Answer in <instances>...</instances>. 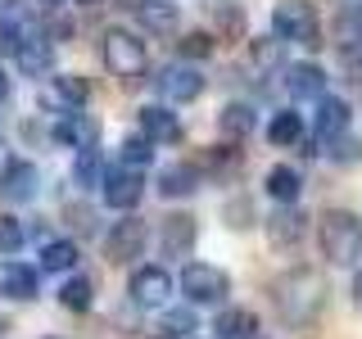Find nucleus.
Masks as SVG:
<instances>
[{
  "label": "nucleus",
  "instance_id": "36",
  "mask_svg": "<svg viewBox=\"0 0 362 339\" xmlns=\"http://www.w3.org/2000/svg\"><path fill=\"white\" fill-rule=\"evenodd\" d=\"M326 158H335V163H358L362 145L349 141V136H335V141H326Z\"/></svg>",
  "mask_w": 362,
  "mask_h": 339
},
{
  "label": "nucleus",
  "instance_id": "33",
  "mask_svg": "<svg viewBox=\"0 0 362 339\" xmlns=\"http://www.w3.org/2000/svg\"><path fill=\"white\" fill-rule=\"evenodd\" d=\"M23 244H28V231H23V222L9 218V213H0V254L14 258Z\"/></svg>",
  "mask_w": 362,
  "mask_h": 339
},
{
  "label": "nucleus",
  "instance_id": "17",
  "mask_svg": "<svg viewBox=\"0 0 362 339\" xmlns=\"http://www.w3.org/2000/svg\"><path fill=\"white\" fill-rule=\"evenodd\" d=\"M199 186H204V172L195 163H168L158 172V195L163 199H190Z\"/></svg>",
  "mask_w": 362,
  "mask_h": 339
},
{
  "label": "nucleus",
  "instance_id": "34",
  "mask_svg": "<svg viewBox=\"0 0 362 339\" xmlns=\"http://www.w3.org/2000/svg\"><path fill=\"white\" fill-rule=\"evenodd\" d=\"M222 218H226V226H231V231H249V226L258 222V213H254V199H249V195L231 199V203L222 208Z\"/></svg>",
  "mask_w": 362,
  "mask_h": 339
},
{
  "label": "nucleus",
  "instance_id": "19",
  "mask_svg": "<svg viewBox=\"0 0 362 339\" xmlns=\"http://www.w3.org/2000/svg\"><path fill=\"white\" fill-rule=\"evenodd\" d=\"M95 136H100V127L90 118H82V113H68V118L54 122L50 141L64 145V150H95Z\"/></svg>",
  "mask_w": 362,
  "mask_h": 339
},
{
  "label": "nucleus",
  "instance_id": "3",
  "mask_svg": "<svg viewBox=\"0 0 362 339\" xmlns=\"http://www.w3.org/2000/svg\"><path fill=\"white\" fill-rule=\"evenodd\" d=\"M272 37L281 45H303V50H322V18H317V9L308 0H281L276 9H272Z\"/></svg>",
  "mask_w": 362,
  "mask_h": 339
},
{
  "label": "nucleus",
  "instance_id": "22",
  "mask_svg": "<svg viewBox=\"0 0 362 339\" xmlns=\"http://www.w3.org/2000/svg\"><path fill=\"white\" fill-rule=\"evenodd\" d=\"M263 186H267V195L276 199L281 208H290V203L299 199V190H303V177H299V167H290V163H276V167H267Z\"/></svg>",
  "mask_w": 362,
  "mask_h": 339
},
{
  "label": "nucleus",
  "instance_id": "1",
  "mask_svg": "<svg viewBox=\"0 0 362 339\" xmlns=\"http://www.w3.org/2000/svg\"><path fill=\"white\" fill-rule=\"evenodd\" d=\"M272 308H276L281 321H290V326H308L322 316L326 308V276L317 267H294V271H281L276 280H272Z\"/></svg>",
  "mask_w": 362,
  "mask_h": 339
},
{
  "label": "nucleus",
  "instance_id": "21",
  "mask_svg": "<svg viewBox=\"0 0 362 339\" xmlns=\"http://www.w3.org/2000/svg\"><path fill=\"white\" fill-rule=\"evenodd\" d=\"M254 127H258V113H254L249 100H231V105L218 113V131L226 141H245V136H254Z\"/></svg>",
  "mask_w": 362,
  "mask_h": 339
},
{
  "label": "nucleus",
  "instance_id": "29",
  "mask_svg": "<svg viewBox=\"0 0 362 339\" xmlns=\"http://www.w3.org/2000/svg\"><path fill=\"white\" fill-rule=\"evenodd\" d=\"M118 163L127 167V172H141V167H150V163H154V145L145 141L141 131H136V136H127V141L118 145Z\"/></svg>",
  "mask_w": 362,
  "mask_h": 339
},
{
  "label": "nucleus",
  "instance_id": "10",
  "mask_svg": "<svg viewBox=\"0 0 362 339\" xmlns=\"http://www.w3.org/2000/svg\"><path fill=\"white\" fill-rule=\"evenodd\" d=\"M154 86H158V95L173 100V105H190V100L204 95V73L190 68V64H168L163 73L154 77Z\"/></svg>",
  "mask_w": 362,
  "mask_h": 339
},
{
  "label": "nucleus",
  "instance_id": "13",
  "mask_svg": "<svg viewBox=\"0 0 362 339\" xmlns=\"http://www.w3.org/2000/svg\"><path fill=\"white\" fill-rule=\"evenodd\" d=\"M100 195H105L109 208L132 213L136 203L145 199V177L141 172H127V167H113V172L105 177V186H100Z\"/></svg>",
  "mask_w": 362,
  "mask_h": 339
},
{
  "label": "nucleus",
  "instance_id": "11",
  "mask_svg": "<svg viewBox=\"0 0 362 339\" xmlns=\"http://www.w3.org/2000/svg\"><path fill=\"white\" fill-rule=\"evenodd\" d=\"M0 195L9 203H32L41 195V172L37 163H28V158H9L5 172H0Z\"/></svg>",
  "mask_w": 362,
  "mask_h": 339
},
{
  "label": "nucleus",
  "instance_id": "28",
  "mask_svg": "<svg viewBox=\"0 0 362 339\" xmlns=\"http://www.w3.org/2000/svg\"><path fill=\"white\" fill-rule=\"evenodd\" d=\"M77 244L73 240H45L41 244V271H73L77 267Z\"/></svg>",
  "mask_w": 362,
  "mask_h": 339
},
{
  "label": "nucleus",
  "instance_id": "18",
  "mask_svg": "<svg viewBox=\"0 0 362 339\" xmlns=\"http://www.w3.org/2000/svg\"><path fill=\"white\" fill-rule=\"evenodd\" d=\"M14 59H18V73L37 82V77H45L54 68V45L45 37H23L18 50H14Z\"/></svg>",
  "mask_w": 362,
  "mask_h": 339
},
{
  "label": "nucleus",
  "instance_id": "12",
  "mask_svg": "<svg viewBox=\"0 0 362 339\" xmlns=\"http://www.w3.org/2000/svg\"><path fill=\"white\" fill-rule=\"evenodd\" d=\"M195 240H199V226L190 213H168L158 222V249H163V258H190Z\"/></svg>",
  "mask_w": 362,
  "mask_h": 339
},
{
  "label": "nucleus",
  "instance_id": "27",
  "mask_svg": "<svg viewBox=\"0 0 362 339\" xmlns=\"http://www.w3.org/2000/svg\"><path fill=\"white\" fill-rule=\"evenodd\" d=\"M90 303H95V285H90L86 276H68L59 285V308L68 312H90Z\"/></svg>",
  "mask_w": 362,
  "mask_h": 339
},
{
  "label": "nucleus",
  "instance_id": "40",
  "mask_svg": "<svg viewBox=\"0 0 362 339\" xmlns=\"http://www.w3.org/2000/svg\"><path fill=\"white\" fill-rule=\"evenodd\" d=\"M0 100H9V73H5V64H0Z\"/></svg>",
  "mask_w": 362,
  "mask_h": 339
},
{
  "label": "nucleus",
  "instance_id": "37",
  "mask_svg": "<svg viewBox=\"0 0 362 339\" xmlns=\"http://www.w3.org/2000/svg\"><path fill=\"white\" fill-rule=\"evenodd\" d=\"M68 226H77V235H90L95 231V213L86 203H68Z\"/></svg>",
  "mask_w": 362,
  "mask_h": 339
},
{
  "label": "nucleus",
  "instance_id": "23",
  "mask_svg": "<svg viewBox=\"0 0 362 339\" xmlns=\"http://www.w3.org/2000/svg\"><path fill=\"white\" fill-rule=\"evenodd\" d=\"M132 9L145 23V32H158V37H173L177 32V5H168V0H136Z\"/></svg>",
  "mask_w": 362,
  "mask_h": 339
},
{
  "label": "nucleus",
  "instance_id": "20",
  "mask_svg": "<svg viewBox=\"0 0 362 339\" xmlns=\"http://www.w3.org/2000/svg\"><path fill=\"white\" fill-rule=\"evenodd\" d=\"M349 118H354V113H349V105L339 95H322L317 100V118H313V127H317V141H335V136H344L349 131Z\"/></svg>",
  "mask_w": 362,
  "mask_h": 339
},
{
  "label": "nucleus",
  "instance_id": "8",
  "mask_svg": "<svg viewBox=\"0 0 362 339\" xmlns=\"http://www.w3.org/2000/svg\"><path fill=\"white\" fill-rule=\"evenodd\" d=\"M127 294L136 308H163L168 294H173V276H168V267H136L132 280H127Z\"/></svg>",
  "mask_w": 362,
  "mask_h": 339
},
{
  "label": "nucleus",
  "instance_id": "26",
  "mask_svg": "<svg viewBox=\"0 0 362 339\" xmlns=\"http://www.w3.org/2000/svg\"><path fill=\"white\" fill-rule=\"evenodd\" d=\"M267 141L276 145V150H294V145L303 141V118L294 109H281L276 118H272V127H267Z\"/></svg>",
  "mask_w": 362,
  "mask_h": 339
},
{
  "label": "nucleus",
  "instance_id": "30",
  "mask_svg": "<svg viewBox=\"0 0 362 339\" xmlns=\"http://www.w3.org/2000/svg\"><path fill=\"white\" fill-rule=\"evenodd\" d=\"M249 59H254V68H286V45L276 37H254L249 41Z\"/></svg>",
  "mask_w": 362,
  "mask_h": 339
},
{
  "label": "nucleus",
  "instance_id": "14",
  "mask_svg": "<svg viewBox=\"0 0 362 339\" xmlns=\"http://www.w3.org/2000/svg\"><path fill=\"white\" fill-rule=\"evenodd\" d=\"M281 82L294 100H322L326 95V68H317L313 59H299V64H286L281 68Z\"/></svg>",
  "mask_w": 362,
  "mask_h": 339
},
{
  "label": "nucleus",
  "instance_id": "46",
  "mask_svg": "<svg viewBox=\"0 0 362 339\" xmlns=\"http://www.w3.org/2000/svg\"><path fill=\"white\" fill-rule=\"evenodd\" d=\"M0 145H5V141H0Z\"/></svg>",
  "mask_w": 362,
  "mask_h": 339
},
{
  "label": "nucleus",
  "instance_id": "41",
  "mask_svg": "<svg viewBox=\"0 0 362 339\" xmlns=\"http://www.w3.org/2000/svg\"><path fill=\"white\" fill-rule=\"evenodd\" d=\"M45 5H64V0H45Z\"/></svg>",
  "mask_w": 362,
  "mask_h": 339
},
{
  "label": "nucleus",
  "instance_id": "9",
  "mask_svg": "<svg viewBox=\"0 0 362 339\" xmlns=\"http://www.w3.org/2000/svg\"><path fill=\"white\" fill-rule=\"evenodd\" d=\"M263 231H267V244L272 249H299L303 244V235H308V213L299 208V203H290V208H276L272 218L263 222Z\"/></svg>",
  "mask_w": 362,
  "mask_h": 339
},
{
  "label": "nucleus",
  "instance_id": "45",
  "mask_svg": "<svg viewBox=\"0 0 362 339\" xmlns=\"http://www.w3.org/2000/svg\"><path fill=\"white\" fill-rule=\"evenodd\" d=\"M258 339H263V335H258Z\"/></svg>",
  "mask_w": 362,
  "mask_h": 339
},
{
  "label": "nucleus",
  "instance_id": "43",
  "mask_svg": "<svg viewBox=\"0 0 362 339\" xmlns=\"http://www.w3.org/2000/svg\"><path fill=\"white\" fill-rule=\"evenodd\" d=\"M154 339H168V335H154Z\"/></svg>",
  "mask_w": 362,
  "mask_h": 339
},
{
  "label": "nucleus",
  "instance_id": "25",
  "mask_svg": "<svg viewBox=\"0 0 362 339\" xmlns=\"http://www.w3.org/2000/svg\"><path fill=\"white\" fill-rule=\"evenodd\" d=\"M105 177H109L105 154H100V150H77V158H73V181H77V186L100 190V186H105Z\"/></svg>",
  "mask_w": 362,
  "mask_h": 339
},
{
  "label": "nucleus",
  "instance_id": "4",
  "mask_svg": "<svg viewBox=\"0 0 362 339\" xmlns=\"http://www.w3.org/2000/svg\"><path fill=\"white\" fill-rule=\"evenodd\" d=\"M100 54H105L109 73L118 77V82H141L145 68H150V50H145L141 37H132L127 28H109L105 37H100Z\"/></svg>",
  "mask_w": 362,
  "mask_h": 339
},
{
  "label": "nucleus",
  "instance_id": "44",
  "mask_svg": "<svg viewBox=\"0 0 362 339\" xmlns=\"http://www.w3.org/2000/svg\"><path fill=\"white\" fill-rule=\"evenodd\" d=\"M0 331H5V321H0Z\"/></svg>",
  "mask_w": 362,
  "mask_h": 339
},
{
  "label": "nucleus",
  "instance_id": "5",
  "mask_svg": "<svg viewBox=\"0 0 362 339\" xmlns=\"http://www.w3.org/2000/svg\"><path fill=\"white\" fill-rule=\"evenodd\" d=\"M145 244H150V231H145L141 218H122L109 226L105 235V263L109 267H127L136 258H145Z\"/></svg>",
  "mask_w": 362,
  "mask_h": 339
},
{
  "label": "nucleus",
  "instance_id": "2",
  "mask_svg": "<svg viewBox=\"0 0 362 339\" xmlns=\"http://www.w3.org/2000/svg\"><path fill=\"white\" fill-rule=\"evenodd\" d=\"M317 244L331 267H354L362 258V218L349 208H326L317 218Z\"/></svg>",
  "mask_w": 362,
  "mask_h": 339
},
{
  "label": "nucleus",
  "instance_id": "15",
  "mask_svg": "<svg viewBox=\"0 0 362 339\" xmlns=\"http://www.w3.org/2000/svg\"><path fill=\"white\" fill-rule=\"evenodd\" d=\"M0 294H5V299H14V303L37 299V294H41V271L28 267V263H18V258L0 263Z\"/></svg>",
  "mask_w": 362,
  "mask_h": 339
},
{
  "label": "nucleus",
  "instance_id": "16",
  "mask_svg": "<svg viewBox=\"0 0 362 339\" xmlns=\"http://www.w3.org/2000/svg\"><path fill=\"white\" fill-rule=\"evenodd\" d=\"M141 136L150 145H181V118L168 105H145L141 109Z\"/></svg>",
  "mask_w": 362,
  "mask_h": 339
},
{
  "label": "nucleus",
  "instance_id": "6",
  "mask_svg": "<svg viewBox=\"0 0 362 339\" xmlns=\"http://www.w3.org/2000/svg\"><path fill=\"white\" fill-rule=\"evenodd\" d=\"M181 294H186L190 303H226L231 276L213 263H186L181 267Z\"/></svg>",
  "mask_w": 362,
  "mask_h": 339
},
{
  "label": "nucleus",
  "instance_id": "35",
  "mask_svg": "<svg viewBox=\"0 0 362 339\" xmlns=\"http://www.w3.org/2000/svg\"><path fill=\"white\" fill-rule=\"evenodd\" d=\"M358 41H362V5H349L344 14H339V45L354 50Z\"/></svg>",
  "mask_w": 362,
  "mask_h": 339
},
{
  "label": "nucleus",
  "instance_id": "31",
  "mask_svg": "<svg viewBox=\"0 0 362 339\" xmlns=\"http://www.w3.org/2000/svg\"><path fill=\"white\" fill-rule=\"evenodd\" d=\"M213 50H218V37H213V32H186V37L177 41V64L181 59H209Z\"/></svg>",
  "mask_w": 362,
  "mask_h": 339
},
{
  "label": "nucleus",
  "instance_id": "38",
  "mask_svg": "<svg viewBox=\"0 0 362 339\" xmlns=\"http://www.w3.org/2000/svg\"><path fill=\"white\" fill-rule=\"evenodd\" d=\"M18 28H14V18H0V59H5V54H14L18 50Z\"/></svg>",
  "mask_w": 362,
  "mask_h": 339
},
{
  "label": "nucleus",
  "instance_id": "7",
  "mask_svg": "<svg viewBox=\"0 0 362 339\" xmlns=\"http://www.w3.org/2000/svg\"><path fill=\"white\" fill-rule=\"evenodd\" d=\"M86 100H90V86L77 73L45 77V86H41V109L45 113H59V118H68V113H82Z\"/></svg>",
  "mask_w": 362,
  "mask_h": 339
},
{
  "label": "nucleus",
  "instance_id": "42",
  "mask_svg": "<svg viewBox=\"0 0 362 339\" xmlns=\"http://www.w3.org/2000/svg\"><path fill=\"white\" fill-rule=\"evenodd\" d=\"M82 5H100V0H82Z\"/></svg>",
  "mask_w": 362,
  "mask_h": 339
},
{
  "label": "nucleus",
  "instance_id": "24",
  "mask_svg": "<svg viewBox=\"0 0 362 339\" xmlns=\"http://www.w3.org/2000/svg\"><path fill=\"white\" fill-rule=\"evenodd\" d=\"M218 339H258V316L254 308H226L218 321H213Z\"/></svg>",
  "mask_w": 362,
  "mask_h": 339
},
{
  "label": "nucleus",
  "instance_id": "39",
  "mask_svg": "<svg viewBox=\"0 0 362 339\" xmlns=\"http://www.w3.org/2000/svg\"><path fill=\"white\" fill-rule=\"evenodd\" d=\"M354 303H358V312H362V271H354Z\"/></svg>",
  "mask_w": 362,
  "mask_h": 339
},
{
  "label": "nucleus",
  "instance_id": "32",
  "mask_svg": "<svg viewBox=\"0 0 362 339\" xmlns=\"http://www.w3.org/2000/svg\"><path fill=\"white\" fill-rule=\"evenodd\" d=\"M163 331H168V339H190L199 331V316L190 308H163Z\"/></svg>",
  "mask_w": 362,
  "mask_h": 339
}]
</instances>
